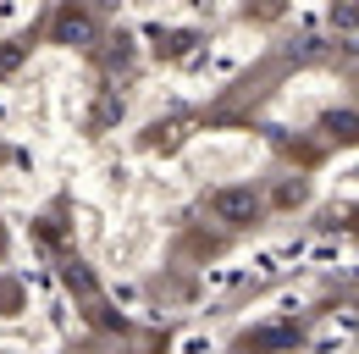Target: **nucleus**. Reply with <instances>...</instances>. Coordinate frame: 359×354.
<instances>
[{"instance_id":"nucleus-2","label":"nucleus","mask_w":359,"mask_h":354,"mask_svg":"<svg viewBox=\"0 0 359 354\" xmlns=\"http://www.w3.org/2000/svg\"><path fill=\"white\" fill-rule=\"evenodd\" d=\"M326 128H337V133H343V138H359V117H332Z\"/></svg>"},{"instance_id":"nucleus-1","label":"nucleus","mask_w":359,"mask_h":354,"mask_svg":"<svg viewBox=\"0 0 359 354\" xmlns=\"http://www.w3.org/2000/svg\"><path fill=\"white\" fill-rule=\"evenodd\" d=\"M216 211H222L226 221H249V216H255V194H243V188H226V194H216Z\"/></svg>"}]
</instances>
